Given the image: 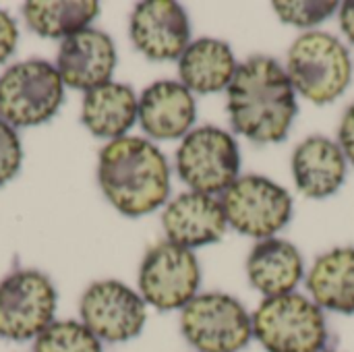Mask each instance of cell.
<instances>
[{
    "instance_id": "6da1fadb",
    "label": "cell",
    "mask_w": 354,
    "mask_h": 352,
    "mask_svg": "<svg viewBox=\"0 0 354 352\" xmlns=\"http://www.w3.org/2000/svg\"><path fill=\"white\" fill-rule=\"evenodd\" d=\"M288 73L268 56L243 62L228 85V114L236 133L255 143H280L297 116Z\"/></svg>"
},
{
    "instance_id": "7a4b0ae2",
    "label": "cell",
    "mask_w": 354,
    "mask_h": 352,
    "mask_svg": "<svg viewBox=\"0 0 354 352\" xmlns=\"http://www.w3.org/2000/svg\"><path fill=\"white\" fill-rule=\"evenodd\" d=\"M97 180L106 199L129 218L156 212L170 193L166 156L141 137L124 135L106 143L100 151Z\"/></svg>"
},
{
    "instance_id": "3957f363",
    "label": "cell",
    "mask_w": 354,
    "mask_h": 352,
    "mask_svg": "<svg viewBox=\"0 0 354 352\" xmlns=\"http://www.w3.org/2000/svg\"><path fill=\"white\" fill-rule=\"evenodd\" d=\"M251 322L253 336L268 352H324L328 342L322 307L303 295L268 297Z\"/></svg>"
},
{
    "instance_id": "277c9868",
    "label": "cell",
    "mask_w": 354,
    "mask_h": 352,
    "mask_svg": "<svg viewBox=\"0 0 354 352\" xmlns=\"http://www.w3.org/2000/svg\"><path fill=\"white\" fill-rule=\"evenodd\" d=\"M286 73L295 91L313 104H330L348 87L353 62L338 37L324 31H309L288 50Z\"/></svg>"
},
{
    "instance_id": "5b68a950",
    "label": "cell",
    "mask_w": 354,
    "mask_h": 352,
    "mask_svg": "<svg viewBox=\"0 0 354 352\" xmlns=\"http://www.w3.org/2000/svg\"><path fill=\"white\" fill-rule=\"evenodd\" d=\"M64 102V83L46 60H23L0 77V118L12 129L48 122Z\"/></svg>"
},
{
    "instance_id": "8992f818",
    "label": "cell",
    "mask_w": 354,
    "mask_h": 352,
    "mask_svg": "<svg viewBox=\"0 0 354 352\" xmlns=\"http://www.w3.org/2000/svg\"><path fill=\"white\" fill-rule=\"evenodd\" d=\"M185 340L199 352H241L253 338L247 309L230 295L205 293L195 297L180 315Z\"/></svg>"
},
{
    "instance_id": "52a82bcc",
    "label": "cell",
    "mask_w": 354,
    "mask_h": 352,
    "mask_svg": "<svg viewBox=\"0 0 354 352\" xmlns=\"http://www.w3.org/2000/svg\"><path fill=\"white\" fill-rule=\"evenodd\" d=\"M176 170L195 193L212 195L226 191L241 170V151L234 137L218 127L189 131L176 151Z\"/></svg>"
},
{
    "instance_id": "ba28073f",
    "label": "cell",
    "mask_w": 354,
    "mask_h": 352,
    "mask_svg": "<svg viewBox=\"0 0 354 352\" xmlns=\"http://www.w3.org/2000/svg\"><path fill=\"white\" fill-rule=\"evenodd\" d=\"M56 288L35 270H19L0 282V338L10 342L35 340L52 322Z\"/></svg>"
},
{
    "instance_id": "9c48e42d",
    "label": "cell",
    "mask_w": 354,
    "mask_h": 352,
    "mask_svg": "<svg viewBox=\"0 0 354 352\" xmlns=\"http://www.w3.org/2000/svg\"><path fill=\"white\" fill-rule=\"evenodd\" d=\"M226 222L241 234L272 239L292 218L288 191L266 176H241L222 195Z\"/></svg>"
},
{
    "instance_id": "30bf717a",
    "label": "cell",
    "mask_w": 354,
    "mask_h": 352,
    "mask_svg": "<svg viewBox=\"0 0 354 352\" xmlns=\"http://www.w3.org/2000/svg\"><path fill=\"white\" fill-rule=\"evenodd\" d=\"M201 282L197 257L191 249L170 241L153 245L139 270V290L147 305L160 311L185 309L195 297Z\"/></svg>"
},
{
    "instance_id": "8fae6325",
    "label": "cell",
    "mask_w": 354,
    "mask_h": 352,
    "mask_svg": "<svg viewBox=\"0 0 354 352\" xmlns=\"http://www.w3.org/2000/svg\"><path fill=\"white\" fill-rule=\"evenodd\" d=\"M79 313L81 322L110 344L137 338L147 322L143 297L116 280L93 282L81 297Z\"/></svg>"
},
{
    "instance_id": "7c38bea8",
    "label": "cell",
    "mask_w": 354,
    "mask_h": 352,
    "mask_svg": "<svg viewBox=\"0 0 354 352\" xmlns=\"http://www.w3.org/2000/svg\"><path fill=\"white\" fill-rule=\"evenodd\" d=\"M131 39L149 60H174L189 48L191 25L174 0L139 2L131 15Z\"/></svg>"
},
{
    "instance_id": "4fadbf2b",
    "label": "cell",
    "mask_w": 354,
    "mask_h": 352,
    "mask_svg": "<svg viewBox=\"0 0 354 352\" xmlns=\"http://www.w3.org/2000/svg\"><path fill=\"white\" fill-rule=\"evenodd\" d=\"M116 68V48L108 33L85 27L62 39L56 71L64 85L91 91L110 81Z\"/></svg>"
},
{
    "instance_id": "5bb4252c",
    "label": "cell",
    "mask_w": 354,
    "mask_h": 352,
    "mask_svg": "<svg viewBox=\"0 0 354 352\" xmlns=\"http://www.w3.org/2000/svg\"><path fill=\"white\" fill-rule=\"evenodd\" d=\"M226 224L222 201L195 191L174 197L162 214V226L168 241L185 249L220 241L226 232Z\"/></svg>"
},
{
    "instance_id": "9a60e30c",
    "label": "cell",
    "mask_w": 354,
    "mask_h": 352,
    "mask_svg": "<svg viewBox=\"0 0 354 352\" xmlns=\"http://www.w3.org/2000/svg\"><path fill=\"white\" fill-rule=\"evenodd\" d=\"M195 116V100L178 81H156L141 93L139 122L153 139L187 137Z\"/></svg>"
},
{
    "instance_id": "2e32d148",
    "label": "cell",
    "mask_w": 354,
    "mask_h": 352,
    "mask_svg": "<svg viewBox=\"0 0 354 352\" xmlns=\"http://www.w3.org/2000/svg\"><path fill=\"white\" fill-rule=\"evenodd\" d=\"M292 174L301 193L313 199L334 195L346 176V156L328 137L313 135L292 154Z\"/></svg>"
},
{
    "instance_id": "e0dca14e",
    "label": "cell",
    "mask_w": 354,
    "mask_h": 352,
    "mask_svg": "<svg viewBox=\"0 0 354 352\" xmlns=\"http://www.w3.org/2000/svg\"><path fill=\"white\" fill-rule=\"evenodd\" d=\"M247 274L266 297L290 295L303 278V257L292 243L272 237L251 249Z\"/></svg>"
},
{
    "instance_id": "ac0fdd59",
    "label": "cell",
    "mask_w": 354,
    "mask_h": 352,
    "mask_svg": "<svg viewBox=\"0 0 354 352\" xmlns=\"http://www.w3.org/2000/svg\"><path fill=\"white\" fill-rule=\"evenodd\" d=\"M139 118V100L124 83L108 81L85 91L81 120L95 137L120 139Z\"/></svg>"
},
{
    "instance_id": "d6986e66",
    "label": "cell",
    "mask_w": 354,
    "mask_h": 352,
    "mask_svg": "<svg viewBox=\"0 0 354 352\" xmlns=\"http://www.w3.org/2000/svg\"><path fill=\"white\" fill-rule=\"evenodd\" d=\"M236 60L226 41L201 37L183 52L178 60L180 83L189 91L214 93L230 85L236 73Z\"/></svg>"
},
{
    "instance_id": "ffe728a7",
    "label": "cell",
    "mask_w": 354,
    "mask_h": 352,
    "mask_svg": "<svg viewBox=\"0 0 354 352\" xmlns=\"http://www.w3.org/2000/svg\"><path fill=\"white\" fill-rule=\"evenodd\" d=\"M307 288L317 307L353 315L354 249L344 247L322 255L307 276Z\"/></svg>"
},
{
    "instance_id": "44dd1931",
    "label": "cell",
    "mask_w": 354,
    "mask_h": 352,
    "mask_svg": "<svg viewBox=\"0 0 354 352\" xmlns=\"http://www.w3.org/2000/svg\"><path fill=\"white\" fill-rule=\"evenodd\" d=\"M100 15L95 0H31L23 4V17L31 31L41 37L66 39L89 27Z\"/></svg>"
},
{
    "instance_id": "7402d4cb",
    "label": "cell",
    "mask_w": 354,
    "mask_h": 352,
    "mask_svg": "<svg viewBox=\"0 0 354 352\" xmlns=\"http://www.w3.org/2000/svg\"><path fill=\"white\" fill-rule=\"evenodd\" d=\"M33 352H104L102 340L75 319L52 322L35 340Z\"/></svg>"
},
{
    "instance_id": "603a6c76",
    "label": "cell",
    "mask_w": 354,
    "mask_h": 352,
    "mask_svg": "<svg viewBox=\"0 0 354 352\" xmlns=\"http://www.w3.org/2000/svg\"><path fill=\"white\" fill-rule=\"evenodd\" d=\"M276 15L290 25L297 27H313L332 17L338 8V2H322V0H305V2H292V0H278L272 4Z\"/></svg>"
},
{
    "instance_id": "cb8c5ba5",
    "label": "cell",
    "mask_w": 354,
    "mask_h": 352,
    "mask_svg": "<svg viewBox=\"0 0 354 352\" xmlns=\"http://www.w3.org/2000/svg\"><path fill=\"white\" fill-rule=\"evenodd\" d=\"M23 149L17 131L0 118V187L12 180L21 168Z\"/></svg>"
},
{
    "instance_id": "d4e9b609",
    "label": "cell",
    "mask_w": 354,
    "mask_h": 352,
    "mask_svg": "<svg viewBox=\"0 0 354 352\" xmlns=\"http://www.w3.org/2000/svg\"><path fill=\"white\" fill-rule=\"evenodd\" d=\"M17 39H19V29L15 19L0 8V64L6 62L15 50H17Z\"/></svg>"
},
{
    "instance_id": "484cf974",
    "label": "cell",
    "mask_w": 354,
    "mask_h": 352,
    "mask_svg": "<svg viewBox=\"0 0 354 352\" xmlns=\"http://www.w3.org/2000/svg\"><path fill=\"white\" fill-rule=\"evenodd\" d=\"M338 139H340V147H342L344 156L354 164V104L346 110V114L342 118Z\"/></svg>"
},
{
    "instance_id": "4316f807",
    "label": "cell",
    "mask_w": 354,
    "mask_h": 352,
    "mask_svg": "<svg viewBox=\"0 0 354 352\" xmlns=\"http://www.w3.org/2000/svg\"><path fill=\"white\" fill-rule=\"evenodd\" d=\"M340 27L354 44V0H348L340 6Z\"/></svg>"
}]
</instances>
